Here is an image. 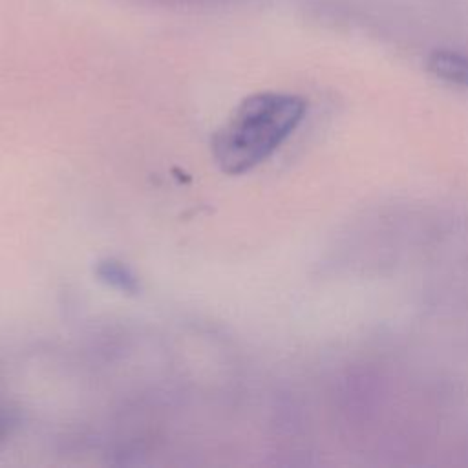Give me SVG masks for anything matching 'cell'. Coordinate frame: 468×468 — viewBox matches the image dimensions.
<instances>
[{
  "label": "cell",
  "mask_w": 468,
  "mask_h": 468,
  "mask_svg": "<svg viewBox=\"0 0 468 468\" xmlns=\"http://www.w3.org/2000/svg\"><path fill=\"white\" fill-rule=\"evenodd\" d=\"M303 97L260 91L245 97L212 135V157L221 172L239 176L271 157L300 126Z\"/></svg>",
  "instance_id": "1"
},
{
  "label": "cell",
  "mask_w": 468,
  "mask_h": 468,
  "mask_svg": "<svg viewBox=\"0 0 468 468\" xmlns=\"http://www.w3.org/2000/svg\"><path fill=\"white\" fill-rule=\"evenodd\" d=\"M426 68L437 77L442 79L450 84L464 86L468 88V57L455 53V51H446L439 49L433 51L428 57Z\"/></svg>",
  "instance_id": "2"
}]
</instances>
